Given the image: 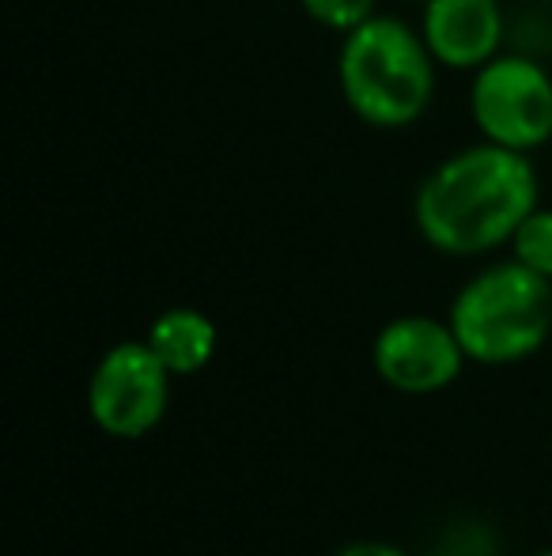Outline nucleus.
<instances>
[{
  "instance_id": "f257e3e1",
  "label": "nucleus",
  "mask_w": 552,
  "mask_h": 556,
  "mask_svg": "<svg viewBox=\"0 0 552 556\" xmlns=\"http://www.w3.org/2000/svg\"><path fill=\"white\" fill-rule=\"evenodd\" d=\"M538 208V175L515 148L477 144L442 160L416 190V227L435 250L454 257L485 254L515 239Z\"/></svg>"
},
{
  "instance_id": "f03ea898",
  "label": "nucleus",
  "mask_w": 552,
  "mask_h": 556,
  "mask_svg": "<svg viewBox=\"0 0 552 556\" xmlns=\"http://www.w3.org/2000/svg\"><path fill=\"white\" fill-rule=\"evenodd\" d=\"M337 76L356 117L375 129H406L432 103L435 58L413 27L371 15L345 35Z\"/></svg>"
},
{
  "instance_id": "7ed1b4c3",
  "label": "nucleus",
  "mask_w": 552,
  "mask_h": 556,
  "mask_svg": "<svg viewBox=\"0 0 552 556\" xmlns=\"http://www.w3.org/2000/svg\"><path fill=\"white\" fill-rule=\"evenodd\" d=\"M450 326L477 364H515L545 344L552 326L549 277L503 262L473 277L450 307Z\"/></svg>"
},
{
  "instance_id": "20e7f679",
  "label": "nucleus",
  "mask_w": 552,
  "mask_h": 556,
  "mask_svg": "<svg viewBox=\"0 0 552 556\" xmlns=\"http://www.w3.org/2000/svg\"><path fill=\"white\" fill-rule=\"evenodd\" d=\"M470 111L492 144L541 148L552 137V76L530 58H492L477 68Z\"/></svg>"
},
{
  "instance_id": "39448f33",
  "label": "nucleus",
  "mask_w": 552,
  "mask_h": 556,
  "mask_svg": "<svg viewBox=\"0 0 552 556\" xmlns=\"http://www.w3.org/2000/svg\"><path fill=\"white\" fill-rule=\"evenodd\" d=\"M170 371L147 341H121L99 359L88 387L91 417L103 432L137 440L163 420L170 402Z\"/></svg>"
},
{
  "instance_id": "423d86ee",
  "label": "nucleus",
  "mask_w": 552,
  "mask_h": 556,
  "mask_svg": "<svg viewBox=\"0 0 552 556\" xmlns=\"http://www.w3.org/2000/svg\"><path fill=\"white\" fill-rule=\"evenodd\" d=\"M465 349L454 326L435 318H394L375 337V371L406 394H435L450 387L465 364Z\"/></svg>"
},
{
  "instance_id": "0eeeda50",
  "label": "nucleus",
  "mask_w": 552,
  "mask_h": 556,
  "mask_svg": "<svg viewBox=\"0 0 552 556\" xmlns=\"http://www.w3.org/2000/svg\"><path fill=\"white\" fill-rule=\"evenodd\" d=\"M420 35L439 65L480 68L500 50V4L496 0H427Z\"/></svg>"
},
{
  "instance_id": "6e6552de",
  "label": "nucleus",
  "mask_w": 552,
  "mask_h": 556,
  "mask_svg": "<svg viewBox=\"0 0 552 556\" xmlns=\"http://www.w3.org/2000/svg\"><path fill=\"white\" fill-rule=\"evenodd\" d=\"M147 344H152V352L163 359V367H167L170 375H193L213 359L216 326L208 323L201 311L175 307V311H163L152 323Z\"/></svg>"
},
{
  "instance_id": "1a4fd4ad",
  "label": "nucleus",
  "mask_w": 552,
  "mask_h": 556,
  "mask_svg": "<svg viewBox=\"0 0 552 556\" xmlns=\"http://www.w3.org/2000/svg\"><path fill=\"white\" fill-rule=\"evenodd\" d=\"M515 262L552 280V208H534L515 231Z\"/></svg>"
},
{
  "instance_id": "9d476101",
  "label": "nucleus",
  "mask_w": 552,
  "mask_h": 556,
  "mask_svg": "<svg viewBox=\"0 0 552 556\" xmlns=\"http://www.w3.org/2000/svg\"><path fill=\"white\" fill-rule=\"evenodd\" d=\"M303 12L330 30H356L375 15V0H299Z\"/></svg>"
},
{
  "instance_id": "9b49d317",
  "label": "nucleus",
  "mask_w": 552,
  "mask_h": 556,
  "mask_svg": "<svg viewBox=\"0 0 552 556\" xmlns=\"http://www.w3.org/2000/svg\"><path fill=\"white\" fill-rule=\"evenodd\" d=\"M337 556H409V553L386 542H356V545H348V549H341Z\"/></svg>"
},
{
  "instance_id": "f8f14e48",
  "label": "nucleus",
  "mask_w": 552,
  "mask_h": 556,
  "mask_svg": "<svg viewBox=\"0 0 552 556\" xmlns=\"http://www.w3.org/2000/svg\"><path fill=\"white\" fill-rule=\"evenodd\" d=\"M538 556H552V549H545V553H538Z\"/></svg>"
},
{
  "instance_id": "ddd939ff",
  "label": "nucleus",
  "mask_w": 552,
  "mask_h": 556,
  "mask_svg": "<svg viewBox=\"0 0 552 556\" xmlns=\"http://www.w3.org/2000/svg\"><path fill=\"white\" fill-rule=\"evenodd\" d=\"M545 4H552V0H545Z\"/></svg>"
}]
</instances>
